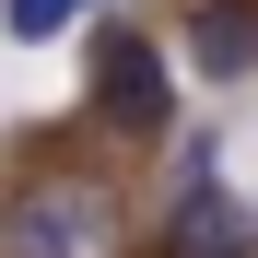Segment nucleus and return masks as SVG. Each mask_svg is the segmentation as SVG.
Segmentation results:
<instances>
[{"instance_id": "1", "label": "nucleus", "mask_w": 258, "mask_h": 258, "mask_svg": "<svg viewBox=\"0 0 258 258\" xmlns=\"http://www.w3.org/2000/svg\"><path fill=\"white\" fill-rule=\"evenodd\" d=\"M0 258H129V211L106 176L82 164H47L0 200Z\"/></svg>"}, {"instance_id": "2", "label": "nucleus", "mask_w": 258, "mask_h": 258, "mask_svg": "<svg viewBox=\"0 0 258 258\" xmlns=\"http://www.w3.org/2000/svg\"><path fill=\"white\" fill-rule=\"evenodd\" d=\"M94 117L117 129V141H153V129H176V71H164V47H153V35L141 24H106L94 35Z\"/></svg>"}, {"instance_id": "3", "label": "nucleus", "mask_w": 258, "mask_h": 258, "mask_svg": "<svg viewBox=\"0 0 258 258\" xmlns=\"http://www.w3.org/2000/svg\"><path fill=\"white\" fill-rule=\"evenodd\" d=\"M164 258H258V211L223 176H188L176 211H164Z\"/></svg>"}, {"instance_id": "4", "label": "nucleus", "mask_w": 258, "mask_h": 258, "mask_svg": "<svg viewBox=\"0 0 258 258\" xmlns=\"http://www.w3.org/2000/svg\"><path fill=\"white\" fill-rule=\"evenodd\" d=\"M188 71L200 82H246L258 71V0H188Z\"/></svg>"}, {"instance_id": "5", "label": "nucleus", "mask_w": 258, "mask_h": 258, "mask_svg": "<svg viewBox=\"0 0 258 258\" xmlns=\"http://www.w3.org/2000/svg\"><path fill=\"white\" fill-rule=\"evenodd\" d=\"M94 0H0V35H24V47H47L59 24H82Z\"/></svg>"}]
</instances>
